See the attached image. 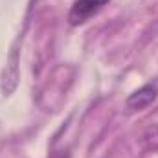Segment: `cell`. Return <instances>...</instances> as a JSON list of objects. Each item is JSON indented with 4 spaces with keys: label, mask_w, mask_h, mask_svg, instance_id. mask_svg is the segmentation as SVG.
Here are the masks:
<instances>
[{
    "label": "cell",
    "mask_w": 158,
    "mask_h": 158,
    "mask_svg": "<svg viewBox=\"0 0 158 158\" xmlns=\"http://www.w3.org/2000/svg\"><path fill=\"white\" fill-rule=\"evenodd\" d=\"M110 0H76L68 11V22L72 26H81L99 13Z\"/></svg>",
    "instance_id": "cell-1"
},
{
    "label": "cell",
    "mask_w": 158,
    "mask_h": 158,
    "mask_svg": "<svg viewBox=\"0 0 158 158\" xmlns=\"http://www.w3.org/2000/svg\"><path fill=\"white\" fill-rule=\"evenodd\" d=\"M156 98H158V83H147V85H143L142 88L134 90V92L127 98L125 105H127V109H131V110H142V109L149 107Z\"/></svg>",
    "instance_id": "cell-2"
},
{
    "label": "cell",
    "mask_w": 158,
    "mask_h": 158,
    "mask_svg": "<svg viewBox=\"0 0 158 158\" xmlns=\"http://www.w3.org/2000/svg\"><path fill=\"white\" fill-rule=\"evenodd\" d=\"M138 142H140L142 149H145V151H158V123L147 125L142 131Z\"/></svg>",
    "instance_id": "cell-3"
},
{
    "label": "cell",
    "mask_w": 158,
    "mask_h": 158,
    "mask_svg": "<svg viewBox=\"0 0 158 158\" xmlns=\"http://www.w3.org/2000/svg\"><path fill=\"white\" fill-rule=\"evenodd\" d=\"M48 158H72V156H70V151L68 149H55V151L50 153Z\"/></svg>",
    "instance_id": "cell-4"
}]
</instances>
